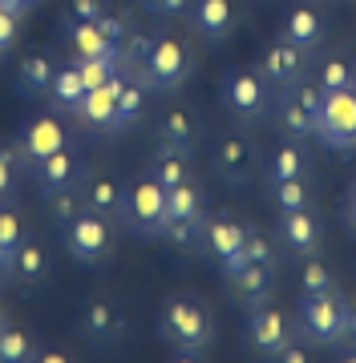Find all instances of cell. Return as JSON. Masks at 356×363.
I'll list each match as a JSON object with an SVG mask.
<instances>
[{"instance_id": "obj_47", "label": "cell", "mask_w": 356, "mask_h": 363, "mask_svg": "<svg viewBox=\"0 0 356 363\" xmlns=\"http://www.w3.org/2000/svg\"><path fill=\"white\" fill-rule=\"evenodd\" d=\"M348 89H356V61H352V85H348Z\"/></svg>"}, {"instance_id": "obj_49", "label": "cell", "mask_w": 356, "mask_h": 363, "mask_svg": "<svg viewBox=\"0 0 356 363\" xmlns=\"http://www.w3.org/2000/svg\"><path fill=\"white\" fill-rule=\"evenodd\" d=\"M0 327H4V323H0Z\"/></svg>"}, {"instance_id": "obj_30", "label": "cell", "mask_w": 356, "mask_h": 363, "mask_svg": "<svg viewBox=\"0 0 356 363\" xmlns=\"http://www.w3.org/2000/svg\"><path fill=\"white\" fill-rule=\"evenodd\" d=\"M37 355V339L28 335L25 327L4 323L0 327V363H25Z\"/></svg>"}, {"instance_id": "obj_38", "label": "cell", "mask_w": 356, "mask_h": 363, "mask_svg": "<svg viewBox=\"0 0 356 363\" xmlns=\"http://www.w3.org/2000/svg\"><path fill=\"white\" fill-rule=\"evenodd\" d=\"M16 174H21L16 154L13 150H0V202H9L16 194Z\"/></svg>"}, {"instance_id": "obj_24", "label": "cell", "mask_w": 356, "mask_h": 363, "mask_svg": "<svg viewBox=\"0 0 356 363\" xmlns=\"http://www.w3.org/2000/svg\"><path fill=\"white\" fill-rule=\"evenodd\" d=\"M303 174H308V150H303V142H296V138L276 145L264 162L267 182H288V178H303Z\"/></svg>"}, {"instance_id": "obj_16", "label": "cell", "mask_w": 356, "mask_h": 363, "mask_svg": "<svg viewBox=\"0 0 356 363\" xmlns=\"http://www.w3.org/2000/svg\"><path fill=\"white\" fill-rule=\"evenodd\" d=\"M186 21H190V28H195V37L203 45H223V40H231L235 21H239L235 0H195Z\"/></svg>"}, {"instance_id": "obj_42", "label": "cell", "mask_w": 356, "mask_h": 363, "mask_svg": "<svg viewBox=\"0 0 356 363\" xmlns=\"http://www.w3.org/2000/svg\"><path fill=\"white\" fill-rule=\"evenodd\" d=\"M340 218L348 226V234L356 238V182H348V190H344V202H340Z\"/></svg>"}, {"instance_id": "obj_18", "label": "cell", "mask_w": 356, "mask_h": 363, "mask_svg": "<svg viewBox=\"0 0 356 363\" xmlns=\"http://www.w3.org/2000/svg\"><path fill=\"white\" fill-rule=\"evenodd\" d=\"M247 339L251 347L259 351V355H267V359H276L279 351L288 347L291 339H296V331L288 327V319L271 307V303H264V307H255L251 311V327H247Z\"/></svg>"}, {"instance_id": "obj_44", "label": "cell", "mask_w": 356, "mask_h": 363, "mask_svg": "<svg viewBox=\"0 0 356 363\" xmlns=\"http://www.w3.org/2000/svg\"><path fill=\"white\" fill-rule=\"evenodd\" d=\"M344 355L348 359H356V307H352V315H348V327H344Z\"/></svg>"}, {"instance_id": "obj_4", "label": "cell", "mask_w": 356, "mask_h": 363, "mask_svg": "<svg viewBox=\"0 0 356 363\" xmlns=\"http://www.w3.org/2000/svg\"><path fill=\"white\" fill-rule=\"evenodd\" d=\"M219 93H223V105L227 113L235 117L239 125H259L264 117H271L276 109V89L271 81L259 73V69H247V65H235L227 69L223 81H219Z\"/></svg>"}, {"instance_id": "obj_28", "label": "cell", "mask_w": 356, "mask_h": 363, "mask_svg": "<svg viewBox=\"0 0 356 363\" xmlns=\"http://www.w3.org/2000/svg\"><path fill=\"white\" fill-rule=\"evenodd\" d=\"M150 174H154L166 190H174V186H183L186 178H195V174H190V154H178V150H166V145H162L158 154L150 157Z\"/></svg>"}, {"instance_id": "obj_12", "label": "cell", "mask_w": 356, "mask_h": 363, "mask_svg": "<svg viewBox=\"0 0 356 363\" xmlns=\"http://www.w3.org/2000/svg\"><path fill=\"white\" fill-rule=\"evenodd\" d=\"M279 247L288 250V259L303 262L324 250V226L312 206L300 210H279Z\"/></svg>"}, {"instance_id": "obj_14", "label": "cell", "mask_w": 356, "mask_h": 363, "mask_svg": "<svg viewBox=\"0 0 356 363\" xmlns=\"http://www.w3.org/2000/svg\"><path fill=\"white\" fill-rule=\"evenodd\" d=\"M308 61H312V52L296 49L291 40H271L264 52H259V73H264L267 81H271V89H291V85H300L303 81V69H308Z\"/></svg>"}, {"instance_id": "obj_10", "label": "cell", "mask_w": 356, "mask_h": 363, "mask_svg": "<svg viewBox=\"0 0 356 363\" xmlns=\"http://www.w3.org/2000/svg\"><path fill=\"white\" fill-rule=\"evenodd\" d=\"M276 121L279 130L296 138V142H308L316 138V121H320V89L316 85H291V89H279L276 93Z\"/></svg>"}, {"instance_id": "obj_46", "label": "cell", "mask_w": 356, "mask_h": 363, "mask_svg": "<svg viewBox=\"0 0 356 363\" xmlns=\"http://www.w3.org/2000/svg\"><path fill=\"white\" fill-rule=\"evenodd\" d=\"M9 274H13V250L0 247V279H9Z\"/></svg>"}, {"instance_id": "obj_6", "label": "cell", "mask_w": 356, "mask_h": 363, "mask_svg": "<svg viewBox=\"0 0 356 363\" xmlns=\"http://www.w3.org/2000/svg\"><path fill=\"white\" fill-rule=\"evenodd\" d=\"M106 214H97V210H81L77 218L69 222V226H61V247H65V255L73 262H81V267H102V262L114 255V230H109Z\"/></svg>"}, {"instance_id": "obj_36", "label": "cell", "mask_w": 356, "mask_h": 363, "mask_svg": "<svg viewBox=\"0 0 356 363\" xmlns=\"http://www.w3.org/2000/svg\"><path fill=\"white\" fill-rule=\"evenodd\" d=\"M154 49V37H146V33H126L118 40V52H122V65H138L142 69L146 52Z\"/></svg>"}, {"instance_id": "obj_41", "label": "cell", "mask_w": 356, "mask_h": 363, "mask_svg": "<svg viewBox=\"0 0 356 363\" xmlns=\"http://www.w3.org/2000/svg\"><path fill=\"white\" fill-rule=\"evenodd\" d=\"M190 4H195V0H154V9H150V13L174 21V16H186V13H190Z\"/></svg>"}, {"instance_id": "obj_48", "label": "cell", "mask_w": 356, "mask_h": 363, "mask_svg": "<svg viewBox=\"0 0 356 363\" xmlns=\"http://www.w3.org/2000/svg\"><path fill=\"white\" fill-rule=\"evenodd\" d=\"M142 4H146V9H154V0H142Z\"/></svg>"}, {"instance_id": "obj_22", "label": "cell", "mask_w": 356, "mask_h": 363, "mask_svg": "<svg viewBox=\"0 0 356 363\" xmlns=\"http://www.w3.org/2000/svg\"><path fill=\"white\" fill-rule=\"evenodd\" d=\"M45 279H49V255H45V247H41L37 238H25L13 255V274H9V283H16L21 291H37Z\"/></svg>"}, {"instance_id": "obj_19", "label": "cell", "mask_w": 356, "mask_h": 363, "mask_svg": "<svg viewBox=\"0 0 356 363\" xmlns=\"http://www.w3.org/2000/svg\"><path fill=\"white\" fill-rule=\"evenodd\" d=\"M158 142L166 145V150H178V154H195V145L203 142L198 109H190V105H171V109L158 117Z\"/></svg>"}, {"instance_id": "obj_23", "label": "cell", "mask_w": 356, "mask_h": 363, "mask_svg": "<svg viewBox=\"0 0 356 363\" xmlns=\"http://www.w3.org/2000/svg\"><path fill=\"white\" fill-rule=\"evenodd\" d=\"M324 37H328V25H324V16L316 13V9H291L288 16H284V40H291L296 49L303 52H316L320 45H324Z\"/></svg>"}, {"instance_id": "obj_3", "label": "cell", "mask_w": 356, "mask_h": 363, "mask_svg": "<svg viewBox=\"0 0 356 363\" xmlns=\"http://www.w3.org/2000/svg\"><path fill=\"white\" fill-rule=\"evenodd\" d=\"M352 303L340 286H332L324 295H300V311H296V339L300 343H316V347H340L344 327H348Z\"/></svg>"}, {"instance_id": "obj_1", "label": "cell", "mask_w": 356, "mask_h": 363, "mask_svg": "<svg viewBox=\"0 0 356 363\" xmlns=\"http://www.w3.org/2000/svg\"><path fill=\"white\" fill-rule=\"evenodd\" d=\"M158 339L178 359H203L215 343V315L198 295H166L158 307Z\"/></svg>"}, {"instance_id": "obj_9", "label": "cell", "mask_w": 356, "mask_h": 363, "mask_svg": "<svg viewBox=\"0 0 356 363\" xmlns=\"http://www.w3.org/2000/svg\"><path fill=\"white\" fill-rule=\"evenodd\" d=\"M65 113H41V117H28L25 125L16 130V142H13V154L21 166H37V162H45L49 154H57V150H65L69 145V130L65 121H61Z\"/></svg>"}, {"instance_id": "obj_37", "label": "cell", "mask_w": 356, "mask_h": 363, "mask_svg": "<svg viewBox=\"0 0 356 363\" xmlns=\"http://www.w3.org/2000/svg\"><path fill=\"white\" fill-rule=\"evenodd\" d=\"M28 238L25 222H21V214L16 210H0V247H9L16 255V247Z\"/></svg>"}, {"instance_id": "obj_45", "label": "cell", "mask_w": 356, "mask_h": 363, "mask_svg": "<svg viewBox=\"0 0 356 363\" xmlns=\"http://www.w3.org/2000/svg\"><path fill=\"white\" fill-rule=\"evenodd\" d=\"M291 343H296V339H291ZM291 343L279 351L276 359H284V363H308V347H291Z\"/></svg>"}, {"instance_id": "obj_32", "label": "cell", "mask_w": 356, "mask_h": 363, "mask_svg": "<svg viewBox=\"0 0 356 363\" xmlns=\"http://www.w3.org/2000/svg\"><path fill=\"white\" fill-rule=\"evenodd\" d=\"M352 85V61L344 52H332L320 61V73H316V89L320 93H332V89H348Z\"/></svg>"}, {"instance_id": "obj_13", "label": "cell", "mask_w": 356, "mask_h": 363, "mask_svg": "<svg viewBox=\"0 0 356 363\" xmlns=\"http://www.w3.org/2000/svg\"><path fill=\"white\" fill-rule=\"evenodd\" d=\"M243 238H247V226L231 214H219V218H207L203 222V250L215 255V262L223 267V274L239 271L243 267Z\"/></svg>"}, {"instance_id": "obj_17", "label": "cell", "mask_w": 356, "mask_h": 363, "mask_svg": "<svg viewBox=\"0 0 356 363\" xmlns=\"http://www.w3.org/2000/svg\"><path fill=\"white\" fill-rule=\"evenodd\" d=\"M227 283H231V295H235V303H243V307H264V303H271V295H276V267L271 262H243L239 271L227 274Z\"/></svg>"}, {"instance_id": "obj_15", "label": "cell", "mask_w": 356, "mask_h": 363, "mask_svg": "<svg viewBox=\"0 0 356 363\" xmlns=\"http://www.w3.org/2000/svg\"><path fill=\"white\" fill-rule=\"evenodd\" d=\"M77 327L93 347H118L126 335V315L109 298H85L77 307Z\"/></svg>"}, {"instance_id": "obj_29", "label": "cell", "mask_w": 356, "mask_h": 363, "mask_svg": "<svg viewBox=\"0 0 356 363\" xmlns=\"http://www.w3.org/2000/svg\"><path fill=\"white\" fill-rule=\"evenodd\" d=\"M85 206L106 214V218H118V206H122V182L114 178H90L85 186Z\"/></svg>"}, {"instance_id": "obj_7", "label": "cell", "mask_w": 356, "mask_h": 363, "mask_svg": "<svg viewBox=\"0 0 356 363\" xmlns=\"http://www.w3.org/2000/svg\"><path fill=\"white\" fill-rule=\"evenodd\" d=\"M211 169L227 190H243L259 174V145L247 133H219L211 142Z\"/></svg>"}, {"instance_id": "obj_8", "label": "cell", "mask_w": 356, "mask_h": 363, "mask_svg": "<svg viewBox=\"0 0 356 363\" xmlns=\"http://www.w3.org/2000/svg\"><path fill=\"white\" fill-rule=\"evenodd\" d=\"M316 138L336 154H356V89L320 93V121Z\"/></svg>"}, {"instance_id": "obj_33", "label": "cell", "mask_w": 356, "mask_h": 363, "mask_svg": "<svg viewBox=\"0 0 356 363\" xmlns=\"http://www.w3.org/2000/svg\"><path fill=\"white\" fill-rule=\"evenodd\" d=\"M332 286H336V274H332V267L320 255L300 262V295H324Z\"/></svg>"}, {"instance_id": "obj_31", "label": "cell", "mask_w": 356, "mask_h": 363, "mask_svg": "<svg viewBox=\"0 0 356 363\" xmlns=\"http://www.w3.org/2000/svg\"><path fill=\"white\" fill-rule=\"evenodd\" d=\"M45 210H49V218H53V226L61 230V226H69V222L77 218L81 210H85V190L81 186H69V190H57V194L45 198Z\"/></svg>"}, {"instance_id": "obj_34", "label": "cell", "mask_w": 356, "mask_h": 363, "mask_svg": "<svg viewBox=\"0 0 356 363\" xmlns=\"http://www.w3.org/2000/svg\"><path fill=\"white\" fill-rule=\"evenodd\" d=\"M142 109H146V85L142 81H126L122 93H118V133L130 130V125H138Z\"/></svg>"}, {"instance_id": "obj_40", "label": "cell", "mask_w": 356, "mask_h": 363, "mask_svg": "<svg viewBox=\"0 0 356 363\" xmlns=\"http://www.w3.org/2000/svg\"><path fill=\"white\" fill-rule=\"evenodd\" d=\"M106 13H109V0H69L73 21H102Z\"/></svg>"}, {"instance_id": "obj_35", "label": "cell", "mask_w": 356, "mask_h": 363, "mask_svg": "<svg viewBox=\"0 0 356 363\" xmlns=\"http://www.w3.org/2000/svg\"><path fill=\"white\" fill-rule=\"evenodd\" d=\"M267 198L276 202V210H300V206H312V194L303 178H288V182H267Z\"/></svg>"}, {"instance_id": "obj_2", "label": "cell", "mask_w": 356, "mask_h": 363, "mask_svg": "<svg viewBox=\"0 0 356 363\" xmlns=\"http://www.w3.org/2000/svg\"><path fill=\"white\" fill-rule=\"evenodd\" d=\"M118 222L134 238H166L171 226V202H166V186H162L150 169L142 178L122 182V206Z\"/></svg>"}, {"instance_id": "obj_27", "label": "cell", "mask_w": 356, "mask_h": 363, "mask_svg": "<svg viewBox=\"0 0 356 363\" xmlns=\"http://www.w3.org/2000/svg\"><path fill=\"white\" fill-rule=\"evenodd\" d=\"M81 93H85V81H81V69L69 61V65H57L53 69V81H49V105H53L57 113H65L81 101Z\"/></svg>"}, {"instance_id": "obj_26", "label": "cell", "mask_w": 356, "mask_h": 363, "mask_svg": "<svg viewBox=\"0 0 356 363\" xmlns=\"http://www.w3.org/2000/svg\"><path fill=\"white\" fill-rule=\"evenodd\" d=\"M166 202H171V222H207V198L195 178L166 190Z\"/></svg>"}, {"instance_id": "obj_5", "label": "cell", "mask_w": 356, "mask_h": 363, "mask_svg": "<svg viewBox=\"0 0 356 363\" xmlns=\"http://www.w3.org/2000/svg\"><path fill=\"white\" fill-rule=\"evenodd\" d=\"M195 77V52L178 37H154V49L146 52L138 81L146 93H183L186 81Z\"/></svg>"}, {"instance_id": "obj_43", "label": "cell", "mask_w": 356, "mask_h": 363, "mask_svg": "<svg viewBox=\"0 0 356 363\" xmlns=\"http://www.w3.org/2000/svg\"><path fill=\"white\" fill-rule=\"evenodd\" d=\"M16 40V16L9 9H0V49H9Z\"/></svg>"}, {"instance_id": "obj_11", "label": "cell", "mask_w": 356, "mask_h": 363, "mask_svg": "<svg viewBox=\"0 0 356 363\" xmlns=\"http://www.w3.org/2000/svg\"><path fill=\"white\" fill-rule=\"evenodd\" d=\"M126 77H109L106 85H93L81 93V101L69 109V117L77 121V130L85 133H118V93Z\"/></svg>"}, {"instance_id": "obj_39", "label": "cell", "mask_w": 356, "mask_h": 363, "mask_svg": "<svg viewBox=\"0 0 356 363\" xmlns=\"http://www.w3.org/2000/svg\"><path fill=\"white\" fill-rule=\"evenodd\" d=\"M243 259H247V262H271V242H267L255 226H247V238H243Z\"/></svg>"}, {"instance_id": "obj_21", "label": "cell", "mask_w": 356, "mask_h": 363, "mask_svg": "<svg viewBox=\"0 0 356 363\" xmlns=\"http://www.w3.org/2000/svg\"><path fill=\"white\" fill-rule=\"evenodd\" d=\"M65 33H69L73 61H81V57H122V52H118V40L109 37V33L97 25V21H73V16H69Z\"/></svg>"}, {"instance_id": "obj_20", "label": "cell", "mask_w": 356, "mask_h": 363, "mask_svg": "<svg viewBox=\"0 0 356 363\" xmlns=\"http://www.w3.org/2000/svg\"><path fill=\"white\" fill-rule=\"evenodd\" d=\"M81 174H85V169H81L77 154H73L69 145L33 166V182H37V194L41 198L57 194V190H69V186H81Z\"/></svg>"}, {"instance_id": "obj_25", "label": "cell", "mask_w": 356, "mask_h": 363, "mask_svg": "<svg viewBox=\"0 0 356 363\" xmlns=\"http://www.w3.org/2000/svg\"><path fill=\"white\" fill-rule=\"evenodd\" d=\"M53 61L45 52H28L16 65V93L21 97H49V81H53Z\"/></svg>"}]
</instances>
